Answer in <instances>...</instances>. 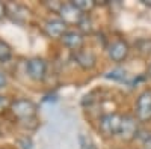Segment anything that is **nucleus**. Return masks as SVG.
Masks as SVG:
<instances>
[{
  "label": "nucleus",
  "instance_id": "f257e3e1",
  "mask_svg": "<svg viewBox=\"0 0 151 149\" xmlns=\"http://www.w3.org/2000/svg\"><path fill=\"white\" fill-rule=\"evenodd\" d=\"M11 111L15 118L21 120H27L36 115V106L30 99H17L11 104Z\"/></svg>",
  "mask_w": 151,
  "mask_h": 149
},
{
  "label": "nucleus",
  "instance_id": "f03ea898",
  "mask_svg": "<svg viewBox=\"0 0 151 149\" xmlns=\"http://www.w3.org/2000/svg\"><path fill=\"white\" fill-rule=\"evenodd\" d=\"M121 122H122V116H119L116 113L104 115L100 119V131H101L106 137H113V135L119 134Z\"/></svg>",
  "mask_w": 151,
  "mask_h": 149
},
{
  "label": "nucleus",
  "instance_id": "7ed1b4c3",
  "mask_svg": "<svg viewBox=\"0 0 151 149\" xmlns=\"http://www.w3.org/2000/svg\"><path fill=\"white\" fill-rule=\"evenodd\" d=\"M136 119L141 122L151 120V91H144L136 101Z\"/></svg>",
  "mask_w": 151,
  "mask_h": 149
},
{
  "label": "nucleus",
  "instance_id": "20e7f679",
  "mask_svg": "<svg viewBox=\"0 0 151 149\" xmlns=\"http://www.w3.org/2000/svg\"><path fill=\"white\" fill-rule=\"evenodd\" d=\"M137 131H139V127H137V119L132 115H125L122 116V122H121V130H119V137L125 142L133 140Z\"/></svg>",
  "mask_w": 151,
  "mask_h": 149
},
{
  "label": "nucleus",
  "instance_id": "39448f33",
  "mask_svg": "<svg viewBox=\"0 0 151 149\" xmlns=\"http://www.w3.org/2000/svg\"><path fill=\"white\" fill-rule=\"evenodd\" d=\"M59 17H60L62 21L67 24V26H68V24H77V26H79V23L82 21V18L85 15L82 14V11L77 9L74 6V3L71 2V3H64V5H62V8L59 11Z\"/></svg>",
  "mask_w": 151,
  "mask_h": 149
},
{
  "label": "nucleus",
  "instance_id": "423d86ee",
  "mask_svg": "<svg viewBox=\"0 0 151 149\" xmlns=\"http://www.w3.org/2000/svg\"><path fill=\"white\" fill-rule=\"evenodd\" d=\"M129 44L122 41V39H118L115 42H112L107 48V54H109V59L112 62H122L125 57L129 56Z\"/></svg>",
  "mask_w": 151,
  "mask_h": 149
},
{
  "label": "nucleus",
  "instance_id": "0eeeda50",
  "mask_svg": "<svg viewBox=\"0 0 151 149\" xmlns=\"http://www.w3.org/2000/svg\"><path fill=\"white\" fill-rule=\"evenodd\" d=\"M44 30H45L47 36H50V38H62V36L68 32L67 30V24L60 18L47 20L45 24H44Z\"/></svg>",
  "mask_w": 151,
  "mask_h": 149
},
{
  "label": "nucleus",
  "instance_id": "6e6552de",
  "mask_svg": "<svg viewBox=\"0 0 151 149\" xmlns=\"http://www.w3.org/2000/svg\"><path fill=\"white\" fill-rule=\"evenodd\" d=\"M45 69H47V65L41 57H33L27 62V74L32 80H36V81L42 80L45 77Z\"/></svg>",
  "mask_w": 151,
  "mask_h": 149
},
{
  "label": "nucleus",
  "instance_id": "1a4fd4ad",
  "mask_svg": "<svg viewBox=\"0 0 151 149\" xmlns=\"http://www.w3.org/2000/svg\"><path fill=\"white\" fill-rule=\"evenodd\" d=\"M74 60H76V63H77L82 69H92L95 66V54L91 51V50H79V51H76L74 53Z\"/></svg>",
  "mask_w": 151,
  "mask_h": 149
},
{
  "label": "nucleus",
  "instance_id": "9d476101",
  "mask_svg": "<svg viewBox=\"0 0 151 149\" xmlns=\"http://www.w3.org/2000/svg\"><path fill=\"white\" fill-rule=\"evenodd\" d=\"M62 41H64V45H67L70 50H73L76 53L79 50H82V47H83V35L76 30H68L62 36Z\"/></svg>",
  "mask_w": 151,
  "mask_h": 149
},
{
  "label": "nucleus",
  "instance_id": "9b49d317",
  "mask_svg": "<svg viewBox=\"0 0 151 149\" xmlns=\"http://www.w3.org/2000/svg\"><path fill=\"white\" fill-rule=\"evenodd\" d=\"M73 3H74L76 8L80 9L82 12H89V11H92V9L95 8V5H97L94 0H73Z\"/></svg>",
  "mask_w": 151,
  "mask_h": 149
},
{
  "label": "nucleus",
  "instance_id": "f8f14e48",
  "mask_svg": "<svg viewBox=\"0 0 151 149\" xmlns=\"http://www.w3.org/2000/svg\"><path fill=\"white\" fill-rule=\"evenodd\" d=\"M11 47L5 42V41H2L0 39V62H6V60H9V57H11Z\"/></svg>",
  "mask_w": 151,
  "mask_h": 149
},
{
  "label": "nucleus",
  "instance_id": "ddd939ff",
  "mask_svg": "<svg viewBox=\"0 0 151 149\" xmlns=\"http://www.w3.org/2000/svg\"><path fill=\"white\" fill-rule=\"evenodd\" d=\"M79 27H80V30H82L83 33H89V32L92 30L91 20L88 18V17H83V18H82V21L79 23Z\"/></svg>",
  "mask_w": 151,
  "mask_h": 149
},
{
  "label": "nucleus",
  "instance_id": "4468645a",
  "mask_svg": "<svg viewBox=\"0 0 151 149\" xmlns=\"http://www.w3.org/2000/svg\"><path fill=\"white\" fill-rule=\"evenodd\" d=\"M11 101L6 98V96H3V95H0V113L2 111H5L6 108H11Z\"/></svg>",
  "mask_w": 151,
  "mask_h": 149
},
{
  "label": "nucleus",
  "instance_id": "2eb2a0df",
  "mask_svg": "<svg viewBox=\"0 0 151 149\" xmlns=\"http://www.w3.org/2000/svg\"><path fill=\"white\" fill-rule=\"evenodd\" d=\"M110 76H107L109 78H124L125 77V72L122 71V69H115V71H112V72H109Z\"/></svg>",
  "mask_w": 151,
  "mask_h": 149
},
{
  "label": "nucleus",
  "instance_id": "dca6fc26",
  "mask_svg": "<svg viewBox=\"0 0 151 149\" xmlns=\"http://www.w3.org/2000/svg\"><path fill=\"white\" fill-rule=\"evenodd\" d=\"M20 145H21L23 149H32V142H30V139H27V137L21 139V140H20Z\"/></svg>",
  "mask_w": 151,
  "mask_h": 149
},
{
  "label": "nucleus",
  "instance_id": "f3484780",
  "mask_svg": "<svg viewBox=\"0 0 151 149\" xmlns=\"http://www.w3.org/2000/svg\"><path fill=\"white\" fill-rule=\"evenodd\" d=\"M6 83H8V78H6V76L3 72H0V89L2 88H5L6 86Z\"/></svg>",
  "mask_w": 151,
  "mask_h": 149
},
{
  "label": "nucleus",
  "instance_id": "a211bd4d",
  "mask_svg": "<svg viewBox=\"0 0 151 149\" xmlns=\"http://www.w3.org/2000/svg\"><path fill=\"white\" fill-rule=\"evenodd\" d=\"M5 15H6V6L0 2V20H3Z\"/></svg>",
  "mask_w": 151,
  "mask_h": 149
}]
</instances>
